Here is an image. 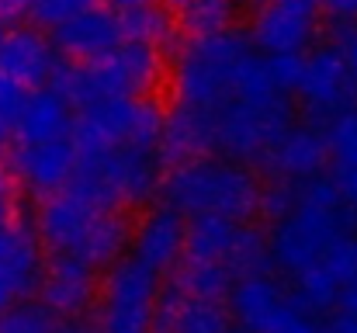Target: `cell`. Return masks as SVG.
I'll return each mask as SVG.
<instances>
[{
    "label": "cell",
    "mask_w": 357,
    "mask_h": 333,
    "mask_svg": "<svg viewBox=\"0 0 357 333\" xmlns=\"http://www.w3.org/2000/svg\"><path fill=\"white\" fill-rule=\"evenodd\" d=\"M357 232V212L344 202L340 188L330 174L302 181L295 191V205L271 222L267 253L271 267H278L288 281L298 274L330 264Z\"/></svg>",
    "instance_id": "6da1fadb"
},
{
    "label": "cell",
    "mask_w": 357,
    "mask_h": 333,
    "mask_svg": "<svg viewBox=\"0 0 357 333\" xmlns=\"http://www.w3.org/2000/svg\"><path fill=\"white\" fill-rule=\"evenodd\" d=\"M132 222L108 205L91 184L70 181L56 195H45L35 212V239L49 253L77 257L91 267H112L128 250Z\"/></svg>",
    "instance_id": "7a4b0ae2"
},
{
    "label": "cell",
    "mask_w": 357,
    "mask_h": 333,
    "mask_svg": "<svg viewBox=\"0 0 357 333\" xmlns=\"http://www.w3.org/2000/svg\"><path fill=\"white\" fill-rule=\"evenodd\" d=\"M260 63L264 56L253 49L250 35H243L236 28H226L215 35H188L170 70L174 108L205 114L212 125V114L226 108L250 84Z\"/></svg>",
    "instance_id": "3957f363"
},
{
    "label": "cell",
    "mask_w": 357,
    "mask_h": 333,
    "mask_svg": "<svg viewBox=\"0 0 357 333\" xmlns=\"http://www.w3.org/2000/svg\"><path fill=\"white\" fill-rule=\"evenodd\" d=\"M260 177L253 167L226 160V156H202L170 167L160 184V198L181 219L195 216H222L233 222H250L260 205Z\"/></svg>",
    "instance_id": "277c9868"
},
{
    "label": "cell",
    "mask_w": 357,
    "mask_h": 333,
    "mask_svg": "<svg viewBox=\"0 0 357 333\" xmlns=\"http://www.w3.org/2000/svg\"><path fill=\"white\" fill-rule=\"evenodd\" d=\"M160 77H163V52L125 38L115 52L94 63L59 59L49 87L73 111H80L94 101H112V98H149Z\"/></svg>",
    "instance_id": "5b68a950"
},
{
    "label": "cell",
    "mask_w": 357,
    "mask_h": 333,
    "mask_svg": "<svg viewBox=\"0 0 357 333\" xmlns=\"http://www.w3.org/2000/svg\"><path fill=\"white\" fill-rule=\"evenodd\" d=\"M167 163L160 146H115L105 153H91L77 160V181L91 184L108 205L115 209H142L160 198Z\"/></svg>",
    "instance_id": "8992f818"
},
{
    "label": "cell",
    "mask_w": 357,
    "mask_h": 333,
    "mask_svg": "<svg viewBox=\"0 0 357 333\" xmlns=\"http://www.w3.org/2000/svg\"><path fill=\"white\" fill-rule=\"evenodd\" d=\"M163 132V108L153 98H112L94 101L73 111V149L77 160L91 153H105L115 146H160Z\"/></svg>",
    "instance_id": "52a82bcc"
},
{
    "label": "cell",
    "mask_w": 357,
    "mask_h": 333,
    "mask_svg": "<svg viewBox=\"0 0 357 333\" xmlns=\"http://www.w3.org/2000/svg\"><path fill=\"white\" fill-rule=\"evenodd\" d=\"M184 260L222 264L236 281L271 271L267 236L250 222H233L222 216L184 219Z\"/></svg>",
    "instance_id": "ba28073f"
},
{
    "label": "cell",
    "mask_w": 357,
    "mask_h": 333,
    "mask_svg": "<svg viewBox=\"0 0 357 333\" xmlns=\"http://www.w3.org/2000/svg\"><path fill=\"white\" fill-rule=\"evenodd\" d=\"M160 299V274L139 260L121 257L98 281V320L94 333H153V313Z\"/></svg>",
    "instance_id": "9c48e42d"
},
{
    "label": "cell",
    "mask_w": 357,
    "mask_h": 333,
    "mask_svg": "<svg viewBox=\"0 0 357 333\" xmlns=\"http://www.w3.org/2000/svg\"><path fill=\"white\" fill-rule=\"evenodd\" d=\"M291 101H298L309 121L326 125L340 111L354 108L357 101V77L351 73L347 59L333 42L312 45L298 56L295 84H291Z\"/></svg>",
    "instance_id": "30bf717a"
},
{
    "label": "cell",
    "mask_w": 357,
    "mask_h": 333,
    "mask_svg": "<svg viewBox=\"0 0 357 333\" xmlns=\"http://www.w3.org/2000/svg\"><path fill=\"white\" fill-rule=\"evenodd\" d=\"M323 21L319 0H257L250 42L260 56H302Z\"/></svg>",
    "instance_id": "8fae6325"
},
{
    "label": "cell",
    "mask_w": 357,
    "mask_h": 333,
    "mask_svg": "<svg viewBox=\"0 0 357 333\" xmlns=\"http://www.w3.org/2000/svg\"><path fill=\"white\" fill-rule=\"evenodd\" d=\"M38 302L59 320H80L94 299H98V267L66 257V253H49L38 271Z\"/></svg>",
    "instance_id": "7c38bea8"
},
{
    "label": "cell",
    "mask_w": 357,
    "mask_h": 333,
    "mask_svg": "<svg viewBox=\"0 0 357 333\" xmlns=\"http://www.w3.org/2000/svg\"><path fill=\"white\" fill-rule=\"evenodd\" d=\"M264 174H271V181H288V184H302L312 181L319 174H326L330 167V149H326V132L316 121H291L274 146L267 149V156L260 160Z\"/></svg>",
    "instance_id": "4fadbf2b"
},
{
    "label": "cell",
    "mask_w": 357,
    "mask_h": 333,
    "mask_svg": "<svg viewBox=\"0 0 357 333\" xmlns=\"http://www.w3.org/2000/svg\"><path fill=\"white\" fill-rule=\"evenodd\" d=\"M21 188L45 198L66 188L77 174V149L73 139H52V142H14L10 149V170Z\"/></svg>",
    "instance_id": "5bb4252c"
},
{
    "label": "cell",
    "mask_w": 357,
    "mask_h": 333,
    "mask_svg": "<svg viewBox=\"0 0 357 333\" xmlns=\"http://www.w3.org/2000/svg\"><path fill=\"white\" fill-rule=\"evenodd\" d=\"M128 257L153 274H170L184 260V219L163 202L146 209V216L128 232Z\"/></svg>",
    "instance_id": "9a60e30c"
},
{
    "label": "cell",
    "mask_w": 357,
    "mask_h": 333,
    "mask_svg": "<svg viewBox=\"0 0 357 333\" xmlns=\"http://www.w3.org/2000/svg\"><path fill=\"white\" fill-rule=\"evenodd\" d=\"M52 49L66 56V63H94L105 59L108 52H115L125 35H121L119 14L108 7H87L77 17L63 21L59 28H52Z\"/></svg>",
    "instance_id": "2e32d148"
},
{
    "label": "cell",
    "mask_w": 357,
    "mask_h": 333,
    "mask_svg": "<svg viewBox=\"0 0 357 333\" xmlns=\"http://www.w3.org/2000/svg\"><path fill=\"white\" fill-rule=\"evenodd\" d=\"M56 63H59V56H56L52 42L38 28L3 31V38H0V73L14 87H21V91L49 87Z\"/></svg>",
    "instance_id": "e0dca14e"
},
{
    "label": "cell",
    "mask_w": 357,
    "mask_h": 333,
    "mask_svg": "<svg viewBox=\"0 0 357 333\" xmlns=\"http://www.w3.org/2000/svg\"><path fill=\"white\" fill-rule=\"evenodd\" d=\"M42 253L31 229L10 222L0 229V313L21 299H28L38 285Z\"/></svg>",
    "instance_id": "ac0fdd59"
},
{
    "label": "cell",
    "mask_w": 357,
    "mask_h": 333,
    "mask_svg": "<svg viewBox=\"0 0 357 333\" xmlns=\"http://www.w3.org/2000/svg\"><path fill=\"white\" fill-rule=\"evenodd\" d=\"M229 327V313L222 302H205L177 285L160 292L156 313H153V333H222Z\"/></svg>",
    "instance_id": "d6986e66"
},
{
    "label": "cell",
    "mask_w": 357,
    "mask_h": 333,
    "mask_svg": "<svg viewBox=\"0 0 357 333\" xmlns=\"http://www.w3.org/2000/svg\"><path fill=\"white\" fill-rule=\"evenodd\" d=\"M70 132H73V108L52 87L28 91L10 125L14 142H52V139H70Z\"/></svg>",
    "instance_id": "ffe728a7"
},
{
    "label": "cell",
    "mask_w": 357,
    "mask_h": 333,
    "mask_svg": "<svg viewBox=\"0 0 357 333\" xmlns=\"http://www.w3.org/2000/svg\"><path fill=\"white\" fill-rule=\"evenodd\" d=\"M119 24H121V35L128 42H142L149 49H167L177 35V21L174 14L163 7V3H142V7H132V10H121L119 14Z\"/></svg>",
    "instance_id": "44dd1931"
},
{
    "label": "cell",
    "mask_w": 357,
    "mask_h": 333,
    "mask_svg": "<svg viewBox=\"0 0 357 333\" xmlns=\"http://www.w3.org/2000/svg\"><path fill=\"white\" fill-rule=\"evenodd\" d=\"M174 285L195 299L205 302H226V295L233 292L236 278L222 267V264H202V260H181L177 264V278Z\"/></svg>",
    "instance_id": "7402d4cb"
},
{
    "label": "cell",
    "mask_w": 357,
    "mask_h": 333,
    "mask_svg": "<svg viewBox=\"0 0 357 333\" xmlns=\"http://www.w3.org/2000/svg\"><path fill=\"white\" fill-rule=\"evenodd\" d=\"M323 132H326V149H330V167H333L330 177L354 174L357 170V108H347L340 111L337 118H330L323 125Z\"/></svg>",
    "instance_id": "603a6c76"
},
{
    "label": "cell",
    "mask_w": 357,
    "mask_h": 333,
    "mask_svg": "<svg viewBox=\"0 0 357 333\" xmlns=\"http://www.w3.org/2000/svg\"><path fill=\"white\" fill-rule=\"evenodd\" d=\"M239 10V0H188L177 14H181V28H188V35H215L233 28Z\"/></svg>",
    "instance_id": "cb8c5ba5"
},
{
    "label": "cell",
    "mask_w": 357,
    "mask_h": 333,
    "mask_svg": "<svg viewBox=\"0 0 357 333\" xmlns=\"http://www.w3.org/2000/svg\"><path fill=\"white\" fill-rule=\"evenodd\" d=\"M59 320L42 306V302H14L0 313V333H56Z\"/></svg>",
    "instance_id": "d4e9b609"
},
{
    "label": "cell",
    "mask_w": 357,
    "mask_h": 333,
    "mask_svg": "<svg viewBox=\"0 0 357 333\" xmlns=\"http://www.w3.org/2000/svg\"><path fill=\"white\" fill-rule=\"evenodd\" d=\"M260 333H319V316H316L312 309H305V306L295 299V292H291L288 302L264 323Z\"/></svg>",
    "instance_id": "484cf974"
},
{
    "label": "cell",
    "mask_w": 357,
    "mask_h": 333,
    "mask_svg": "<svg viewBox=\"0 0 357 333\" xmlns=\"http://www.w3.org/2000/svg\"><path fill=\"white\" fill-rule=\"evenodd\" d=\"M98 0H28V14L38 28H59L63 21L77 17L80 10L94 7Z\"/></svg>",
    "instance_id": "4316f807"
},
{
    "label": "cell",
    "mask_w": 357,
    "mask_h": 333,
    "mask_svg": "<svg viewBox=\"0 0 357 333\" xmlns=\"http://www.w3.org/2000/svg\"><path fill=\"white\" fill-rule=\"evenodd\" d=\"M21 101H24V91L14 87V84L0 73V121L14 125V114H17V108H21Z\"/></svg>",
    "instance_id": "83f0119b"
},
{
    "label": "cell",
    "mask_w": 357,
    "mask_h": 333,
    "mask_svg": "<svg viewBox=\"0 0 357 333\" xmlns=\"http://www.w3.org/2000/svg\"><path fill=\"white\" fill-rule=\"evenodd\" d=\"M333 45L340 49V56L347 59L351 73L357 77V21L344 24V28H337V42H333Z\"/></svg>",
    "instance_id": "f1b7e54d"
},
{
    "label": "cell",
    "mask_w": 357,
    "mask_h": 333,
    "mask_svg": "<svg viewBox=\"0 0 357 333\" xmlns=\"http://www.w3.org/2000/svg\"><path fill=\"white\" fill-rule=\"evenodd\" d=\"M319 333H357V320L347 313H333L319 320Z\"/></svg>",
    "instance_id": "f546056e"
},
{
    "label": "cell",
    "mask_w": 357,
    "mask_h": 333,
    "mask_svg": "<svg viewBox=\"0 0 357 333\" xmlns=\"http://www.w3.org/2000/svg\"><path fill=\"white\" fill-rule=\"evenodd\" d=\"M337 306H340V313H347V316L357 320V274H351V278L344 281V288H340V295H337Z\"/></svg>",
    "instance_id": "4dcf8cb0"
},
{
    "label": "cell",
    "mask_w": 357,
    "mask_h": 333,
    "mask_svg": "<svg viewBox=\"0 0 357 333\" xmlns=\"http://www.w3.org/2000/svg\"><path fill=\"white\" fill-rule=\"evenodd\" d=\"M333 184L340 188L344 202H347V205L357 212V170H354V174H340V177H333Z\"/></svg>",
    "instance_id": "1f68e13d"
},
{
    "label": "cell",
    "mask_w": 357,
    "mask_h": 333,
    "mask_svg": "<svg viewBox=\"0 0 357 333\" xmlns=\"http://www.w3.org/2000/svg\"><path fill=\"white\" fill-rule=\"evenodd\" d=\"M28 14V0H0V21H14Z\"/></svg>",
    "instance_id": "d6a6232c"
},
{
    "label": "cell",
    "mask_w": 357,
    "mask_h": 333,
    "mask_svg": "<svg viewBox=\"0 0 357 333\" xmlns=\"http://www.w3.org/2000/svg\"><path fill=\"white\" fill-rule=\"evenodd\" d=\"M17 216V205H14V195L10 191H0V229L3 225H10Z\"/></svg>",
    "instance_id": "836d02e7"
},
{
    "label": "cell",
    "mask_w": 357,
    "mask_h": 333,
    "mask_svg": "<svg viewBox=\"0 0 357 333\" xmlns=\"http://www.w3.org/2000/svg\"><path fill=\"white\" fill-rule=\"evenodd\" d=\"M105 3H108V10L121 14V10H132V7H142V3H153V0H105Z\"/></svg>",
    "instance_id": "e575fe53"
},
{
    "label": "cell",
    "mask_w": 357,
    "mask_h": 333,
    "mask_svg": "<svg viewBox=\"0 0 357 333\" xmlns=\"http://www.w3.org/2000/svg\"><path fill=\"white\" fill-rule=\"evenodd\" d=\"M56 333H94L91 327H84L80 320H66V323H59V330Z\"/></svg>",
    "instance_id": "d590c367"
},
{
    "label": "cell",
    "mask_w": 357,
    "mask_h": 333,
    "mask_svg": "<svg viewBox=\"0 0 357 333\" xmlns=\"http://www.w3.org/2000/svg\"><path fill=\"white\" fill-rule=\"evenodd\" d=\"M0 191H10V174H7L3 163H0Z\"/></svg>",
    "instance_id": "8d00e7d4"
},
{
    "label": "cell",
    "mask_w": 357,
    "mask_h": 333,
    "mask_svg": "<svg viewBox=\"0 0 357 333\" xmlns=\"http://www.w3.org/2000/svg\"><path fill=\"white\" fill-rule=\"evenodd\" d=\"M184 3H188V0H163V7H167V10H181Z\"/></svg>",
    "instance_id": "74e56055"
},
{
    "label": "cell",
    "mask_w": 357,
    "mask_h": 333,
    "mask_svg": "<svg viewBox=\"0 0 357 333\" xmlns=\"http://www.w3.org/2000/svg\"><path fill=\"white\" fill-rule=\"evenodd\" d=\"M222 333H250V330H246V327H239V323H236V327L229 323V327H226V330H222Z\"/></svg>",
    "instance_id": "f35d334b"
},
{
    "label": "cell",
    "mask_w": 357,
    "mask_h": 333,
    "mask_svg": "<svg viewBox=\"0 0 357 333\" xmlns=\"http://www.w3.org/2000/svg\"><path fill=\"white\" fill-rule=\"evenodd\" d=\"M3 31H7V28H3V21H0V38H3Z\"/></svg>",
    "instance_id": "ab89813d"
}]
</instances>
